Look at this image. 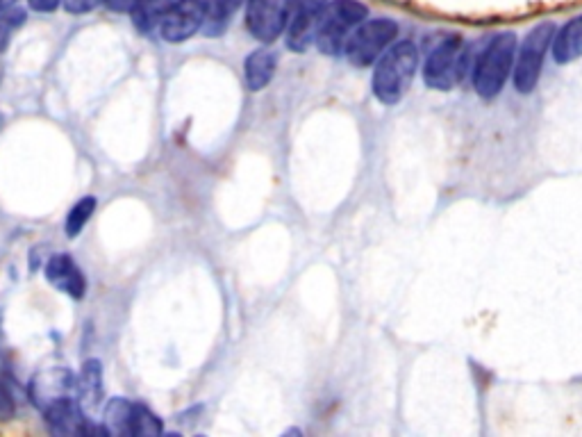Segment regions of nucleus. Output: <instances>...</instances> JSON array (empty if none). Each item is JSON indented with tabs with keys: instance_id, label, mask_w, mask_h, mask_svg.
Wrapping results in <instances>:
<instances>
[{
	"instance_id": "obj_1",
	"label": "nucleus",
	"mask_w": 582,
	"mask_h": 437,
	"mask_svg": "<svg viewBox=\"0 0 582 437\" xmlns=\"http://www.w3.org/2000/svg\"><path fill=\"white\" fill-rule=\"evenodd\" d=\"M419 71V48L412 41H396L376 62L373 94L380 103L396 105L412 87Z\"/></svg>"
},
{
	"instance_id": "obj_2",
	"label": "nucleus",
	"mask_w": 582,
	"mask_h": 437,
	"mask_svg": "<svg viewBox=\"0 0 582 437\" xmlns=\"http://www.w3.org/2000/svg\"><path fill=\"white\" fill-rule=\"evenodd\" d=\"M517 48V35L512 30L489 39V44L482 48L471 73L473 89L480 98L494 101L503 92L507 78L514 71V62H517Z\"/></svg>"
},
{
	"instance_id": "obj_3",
	"label": "nucleus",
	"mask_w": 582,
	"mask_h": 437,
	"mask_svg": "<svg viewBox=\"0 0 582 437\" xmlns=\"http://www.w3.org/2000/svg\"><path fill=\"white\" fill-rule=\"evenodd\" d=\"M369 10L360 0H332L319 21L317 41L319 51L328 57L339 55L346 48L353 32L367 21Z\"/></svg>"
},
{
	"instance_id": "obj_4",
	"label": "nucleus",
	"mask_w": 582,
	"mask_h": 437,
	"mask_svg": "<svg viewBox=\"0 0 582 437\" xmlns=\"http://www.w3.org/2000/svg\"><path fill=\"white\" fill-rule=\"evenodd\" d=\"M555 37V23L542 21L528 32L523 44L517 48V62H514L512 82L519 94H530L542 78L546 53L551 51Z\"/></svg>"
},
{
	"instance_id": "obj_5",
	"label": "nucleus",
	"mask_w": 582,
	"mask_h": 437,
	"mask_svg": "<svg viewBox=\"0 0 582 437\" xmlns=\"http://www.w3.org/2000/svg\"><path fill=\"white\" fill-rule=\"evenodd\" d=\"M469 67V57L464 51V39L460 35L446 37L423 64V82L437 92H451L460 85Z\"/></svg>"
},
{
	"instance_id": "obj_6",
	"label": "nucleus",
	"mask_w": 582,
	"mask_h": 437,
	"mask_svg": "<svg viewBox=\"0 0 582 437\" xmlns=\"http://www.w3.org/2000/svg\"><path fill=\"white\" fill-rule=\"evenodd\" d=\"M396 37L398 23L392 19L364 21L362 26L353 32L351 39H348L344 53L353 67L367 69L385 55V51L394 44Z\"/></svg>"
},
{
	"instance_id": "obj_7",
	"label": "nucleus",
	"mask_w": 582,
	"mask_h": 437,
	"mask_svg": "<svg viewBox=\"0 0 582 437\" xmlns=\"http://www.w3.org/2000/svg\"><path fill=\"white\" fill-rule=\"evenodd\" d=\"M328 0H289L287 16V46L291 51L303 53L317 41L319 21Z\"/></svg>"
},
{
	"instance_id": "obj_8",
	"label": "nucleus",
	"mask_w": 582,
	"mask_h": 437,
	"mask_svg": "<svg viewBox=\"0 0 582 437\" xmlns=\"http://www.w3.org/2000/svg\"><path fill=\"white\" fill-rule=\"evenodd\" d=\"M78 397V381L73 376L71 369L64 367H51L41 369L39 374L30 381V399L35 406L44 412L55 403L76 399Z\"/></svg>"
},
{
	"instance_id": "obj_9",
	"label": "nucleus",
	"mask_w": 582,
	"mask_h": 437,
	"mask_svg": "<svg viewBox=\"0 0 582 437\" xmlns=\"http://www.w3.org/2000/svg\"><path fill=\"white\" fill-rule=\"evenodd\" d=\"M287 16L289 0H248L246 26L257 41L271 44L287 30Z\"/></svg>"
},
{
	"instance_id": "obj_10",
	"label": "nucleus",
	"mask_w": 582,
	"mask_h": 437,
	"mask_svg": "<svg viewBox=\"0 0 582 437\" xmlns=\"http://www.w3.org/2000/svg\"><path fill=\"white\" fill-rule=\"evenodd\" d=\"M205 23V0H178L171 12L162 21V37L169 44H182L203 30Z\"/></svg>"
},
{
	"instance_id": "obj_11",
	"label": "nucleus",
	"mask_w": 582,
	"mask_h": 437,
	"mask_svg": "<svg viewBox=\"0 0 582 437\" xmlns=\"http://www.w3.org/2000/svg\"><path fill=\"white\" fill-rule=\"evenodd\" d=\"M44 419L51 426V431L57 435H87L96 431L85 417V408L76 399L55 403V406L44 410Z\"/></svg>"
},
{
	"instance_id": "obj_12",
	"label": "nucleus",
	"mask_w": 582,
	"mask_h": 437,
	"mask_svg": "<svg viewBox=\"0 0 582 437\" xmlns=\"http://www.w3.org/2000/svg\"><path fill=\"white\" fill-rule=\"evenodd\" d=\"M46 278L51 280L57 290L69 294L71 299H82L87 292V280L80 267L73 262L69 255H53L46 265Z\"/></svg>"
},
{
	"instance_id": "obj_13",
	"label": "nucleus",
	"mask_w": 582,
	"mask_h": 437,
	"mask_svg": "<svg viewBox=\"0 0 582 437\" xmlns=\"http://www.w3.org/2000/svg\"><path fill=\"white\" fill-rule=\"evenodd\" d=\"M557 64H571L582 57V14L555 32L551 46Z\"/></svg>"
},
{
	"instance_id": "obj_14",
	"label": "nucleus",
	"mask_w": 582,
	"mask_h": 437,
	"mask_svg": "<svg viewBox=\"0 0 582 437\" xmlns=\"http://www.w3.org/2000/svg\"><path fill=\"white\" fill-rule=\"evenodd\" d=\"M103 399V362L91 358L82 365L78 378V401L85 412H94L101 408Z\"/></svg>"
},
{
	"instance_id": "obj_15",
	"label": "nucleus",
	"mask_w": 582,
	"mask_h": 437,
	"mask_svg": "<svg viewBox=\"0 0 582 437\" xmlns=\"http://www.w3.org/2000/svg\"><path fill=\"white\" fill-rule=\"evenodd\" d=\"M278 69V57L273 51H266V48H260L248 55V60L244 62V80L246 87L251 92H260L276 76Z\"/></svg>"
},
{
	"instance_id": "obj_16",
	"label": "nucleus",
	"mask_w": 582,
	"mask_h": 437,
	"mask_svg": "<svg viewBox=\"0 0 582 437\" xmlns=\"http://www.w3.org/2000/svg\"><path fill=\"white\" fill-rule=\"evenodd\" d=\"M176 3L178 0H139L130 12L132 23L141 32H151L157 26H162L164 16L171 12V7Z\"/></svg>"
},
{
	"instance_id": "obj_17",
	"label": "nucleus",
	"mask_w": 582,
	"mask_h": 437,
	"mask_svg": "<svg viewBox=\"0 0 582 437\" xmlns=\"http://www.w3.org/2000/svg\"><path fill=\"white\" fill-rule=\"evenodd\" d=\"M244 0H210L205 3V23L203 30L207 37H216L221 35L223 30L228 28L230 16L235 14Z\"/></svg>"
},
{
	"instance_id": "obj_18",
	"label": "nucleus",
	"mask_w": 582,
	"mask_h": 437,
	"mask_svg": "<svg viewBox=\"0 0 582 437\" xmlns=\"http://www.w3.org/2000/svg\"><path fill=\"white\" fill-rule=\"evenodd\" d=\"M162 433H164L162 419L157 417L155 412L148 410L146 406H141V403H132L126 435H132V437H155V435H162Z\"/></svg>"
},
{
	"instance_id": "obj_19",
	"label": "nucleus",
	"mask_w": 582,
	"mask_h": 437,
	"mask_svg": "<svg viewBox=\"0 0 582 437\" xmlns=\"http://www.w3.org/2000/svg\"><path fill=\"white\" fill-rule=\"evenodd\" d=\"M96 210V199L94 196H85V199H80L76 205H73L71 212H69V217H66V235H69L71 239L73 237H78L82 230H85V226L89 224V219H91V214H94Z\"/></svg>"
},
{
	"instance_id": "obj_20",
	"label": "nucleus",
	"mask_w": 582,
	"mask_h": 437,
	"mask_svg": "<svg viewBox=\"0 0 582 437\" xmlns=\"http://www.w3.org/2000/svg\"><path fill=\"white\" fill-rule=\"evenodd\" d=\"M132 401L128 399H112L105 408V428L116 435H126L128 417H130Z\"/></svg>"
},
{
	"instance_id": "obj_21",
	"label": "nucleus",
	"mask_w": 582,
	"mask_h": 437,
	"mask_svg": "<svg viewBox=\"0 0 582 437\" xmlns=\"http://www.w3.org/2000/svg\"><path fill=\"white\" fill-rule=\"evenodd\" d=\"M26 21V12L23 10H5L0 14V51L10 46L12 35L23 26Z\"/></svg>"
},
{
	"instance_id": "obj_22",
	"label": "nucleus",
	"mask_w": 582,
	"mask_h": 437,
	"mask_svg": "<svg viewBox=\"0 0 582 437\" xmlns=\"http://www.w3.org/2000/svg\"><path fill=\"white\" fill-rule=\"evenodd\" d=\"M14 397H12V392L7 390V385L0 381V419L3 422H7V419H12L14 417Z\"/></svg>"
},
{
	"instance_id": "obj_23",
	"label": "nucleus",
	"mask_w": 582,
	"mask_h": 437,
	"mask_svg": "<svg viewBox=\"0 0 582 437\" xmlns=\"http://www.w3.org/2000/svg\"><path fill=\"white\" fill-rule=\"evenodd\" d=\"M64 3V10L71 12V14H85L91 12L96 5L105 3V0H62Z\"/></svg>"
},
{
	"instance_id": "obj_24",
	"label": "nucleus",
	"mask_w": 582,
	"mask_h": 437,
	"mask_svg": "<svg viewBox=\"0 0 582 437\" xmlns=\"http://www.w3.org/2000/svg\"><path fill=\"white\" fill-rule=\"evenodd\" d=\"M28 5L39 14H48L55 12L62 5V0H28Z\"/></svg>"
},
{
	"instance_id": "obj_25",
	"label": "nucleus",
	"mask_w": 582,
	"mask_h": 437,
	"mask_svg": "<svg viewBox=\"0 0 582 437\" xmlns=\"http://www.w3.org/2000/svg\"><path fill=\"white\" fill-rule=\"evenodd\" d=\"M139 0H105V5L110 7L112 12H132V7H135Z\"/></svg>"
},
{
	"instance_id": "obj_26",
	"label": "nucleus",
	"mask_w": 582,
	"mask_h": 437,
	"mask_svg": "<svg viewBox=\"0 0 582 437\" xmlns=\"http://www.w3.org/2000/svg\"><path fill=\"white\" fill-rule=\"evenodd\" d=\"M10 3L12 0H0V14H3L5 10H10Z\"/></svg>"
}]
</instances>
